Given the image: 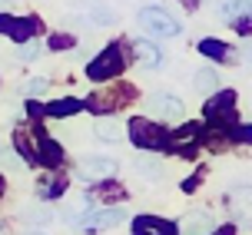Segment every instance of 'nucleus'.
I'll use <instances>...</instances> for the list:
<instances>
[{
    "label": "nucleus",
    "mask_w": 252,
    "mask_h": 235,
    "mask_svg": "<svg viewBox=\"0 0 252 235\" xmlns=\"http://www.w3.org/2000/svg\"><path fill=\"white\" fill-rule=\"evenodd\" d=\"M139 27L153 33V37H176L179 33V20L173 13H166L163 7H146L139 10Z\"/></svg>",
    "instance_id": "f257e3e1"
},
{
    "label": "nucleus",
    "mask_w": 252,
    "mask_h": 235,
    "mask_svg": "<svg viewBox=\"0 0 252 235\" xmlns=\"http://www.w3.org/2000/svg\"><path fill=\"white\" fill-rule=\"evenodd\" d=\"M129 139L143 149H166L169 133H166L163 126H156L153 119H133L129 123Z\"/></svg>",
    "instance_id": "f03ea898"
},
{
    "label": "nucleus",
    "mask_w": 252,
    "mask_h": 235,
    "mask_svg": "<svg viewBox=\"0 0 252 235\" xmlns=\"http://www.w3.org/2000/svg\"><path fill=\"white\" fill-rule=\"evenodd\" d=\"M87 73H90V80H96V83L113 80L116 73H123V53H120V47H116V43H110V47H106L100 57L87 66Z\"/></svg>",
    "instance_id": "7ed1b4c3"
},
{
    "label": "nucleus",
    "mask_w": 252,
    "mask_h": 235,
    "mask_svg": "<svg viewBox=\"0 0 252 235\" xmlns=\"http://www.w3.org/2000/svg\"><path fill=\"white\" fill-rule=\"evenodd\" d=\"M206 119L219 129H232L236 126V93H219V96L209 99V106H206Z\"/></svg>",
    "instance_id": "20e7f679"
},
{
    "label": "nucleus",
    "mask_w": 252,
    "mask_h": 235,
    "mask_svg": "<svg viewBox=\"0 0 252 235\" xmlns=\"http://www.w3.org/2000/svg\"><path fill=\"white\" fill-rule=\"evenodd\" d=\"M150 113L156 119H166V123H176L186 116V106H183V99L173 96V93H156L150 96Z\"/></svg>",
    "instance_id": "39448f33"
},
{
    "label": "nucleus",
    "mask_w": 252,
    "mask_h": 235,
    "mask_svg": "<svg viewBox=\"0 0 252 235\" xmlns=\"http://www.w3.org/2000/svg\"><path fill=\"white\" fill-rule=\"evenodd\" d=\"M219 17L236 24L239 33H246V24L252 27V0H222L219 3Z\"/></svg>",
    "instance_id": "423d86ee"
},
{
    "label": "nucleus",
    "mask_w": 252,
    "mask_h": 235,
    "mask_svg": "<svg viewBox=\"0 0 252 235\" xmlns=\"http://www.w3.org/2000/svg\"><path fill=\"white\" fill-rule=\"evenodd\" d=\"M123 219H126L123 209H96V212H90V215H76L73 225H80V229H113Z\"/></svg>",
    "instance_id": "0eeeda50"
},
{
    "label": "nucleus",
    "mask_w": 252,
    "mask_h": 235,
    "mask_svg": "<svg viewBox=\"0 0 252 235\" xmlns=\"http://www.w3.org/2000/svg\"><path fill=\"white\" fill-rule=\"evenodd\" d=\"M229 212L239 225H252V186H236L229 196Z\"/></svg>",
    "instance_id": "6e6552de"
},
{
    "label": "nucleus",
    "mask_w": 252,
    "mask_h": 235,
    "mask_svg": "<svg viewBox=\"0 0 252 235\" xmlns=\"http://www.w3.org/2000/svg\"><path fill=\"white\" fill-rule=\"evenodd\" d=\"M113 173H116V162L106 159V156H87L76 166L80 179H106V176H113Z\"/></svg>",
    "instance_id": "1a4fd4ad"
},
{
    "label": "nucleus",
    "mask_w": 252,
    "mask_h": 235,
    "mask_svg": "<svg viewBox=\"0 0 252 235\" xmlns=\"http://www.w3.org/2000/svg\"><path fill=\"white\" fill-rule=\"evenodd\" d=\"M133 235H179L173 222H166L159 215H136L133 219Z\"/></svg>",
    "instance_id": "9d476101"
},
{
    "label": "nucleus",
    "mask_w": 252,
    "mask_h": 235,
    "mask_svg": "<svg viewBox=\"0 0 252 235\" xmlns=\"http://www.w3.org/2000/svg\"><path fill=\"white\" fill-rule=\"evenodd\" d=\"M133 57H136V63L146 66V70H156V66L163 63V53H159V47H156L153 40H133Z\"/></svg>",
    "instance_id": "9b49d317"
},
{
    "label": "nucleus",
    "mask_w": 252,
    "mask_h": 235,
    "mask_svg": "<svg viewBox=\"0 0 252 235\" xmlns=\"http://www.w3.org/2000/svg\"><path fill=\"white\" fill-rule=\"evenodd\" d=\"M213 229H216V222L206 212H189L186 222H183V235H209Z\"/></svg>",
    "instance_id": "f8f14e48"
},
{
    "label": "nucleus",
    "mask_w": 252,
    "mask_h": 235,
    "mask_svg": "<svg viewBox=\"0 0 252 235\" xmlns=\"http://www.w3.org/2000/svg\"><path fill=\"white\" fill-rule=\"evenodd\" d=\"M199 136H202V126L189 123V126H183L179 133H173L166 146H169V149H176V152H183V149H189V146H192V143H199Z\"/></svg>",
    "instance_id": "ddd939ff"
},
{
    "label": "nucleus",
    "mask_w": 252,
    "mask_h": 235,
    "mask_svg": "<svg viewBox=\"0 0 252 235\" xmlns=\"http://www.w3.org/2000/svg\"><path fill=\"white\" fill-rule=\"evenodd\" d=\"M93 129H96V136H100L103 143H120V139H123V123L113 119V116H100Z\"/></svg>",
    "instance_id": "4468645a"
},
{
    "label": "nucleus",
    "mask_w": 252,
    "mask_h": 235,
    "mask_svg": "<svg viewBox=\"0 0 252 235\" xmlns=\"http://www.w3.org/2000/svg\"><path fill=\"white\" fill-rule=\"evenodd\" d=\"M83 110V103H80V99H57V103H50V106H47V116H73V113H80Z\"/></svg>",
    "instance_id": "2eb2a0df"
},
{
    "label": "nucleus",
    "mask_w": 252,
    "mask_h": 235,
    "mask_svg": "<svg viewBox=\"0 0 252 235\" xmlns=\"http://www.w3.org/2000/svg\"><path fill=\"white\" fill-rule=\"evenodd\" d=\"M192 87L199 89V93H216V87H219V76H216L213 70H196V76H192Z\"/></svg>",
    "instance_id": "dca6fc26"
},
{
    "label": "nucleus",
    "mask_w": 252,
    "mask_h": 235,
    "mask_svg": "<svg viewBox=\"0 0 252 235\" xmlns=\"http://www.w3.org/2000/svg\"><path fill=\"white\" fill-rule=\"evenodd\" d=\"M60 192H63V179H60V176L40 179V186H37V196H40V199H57Z\"/></svg>",
    "instance_id": "f3484780"
},
{
    "label": "nucleus",
    "mask_w": 252,
    "mask_h": 235,
    "mask_svg": "<svg viewBox=\"0 0 252 235\" xmlns=\"http://www.w3.org/2000/svg\"><path fill=\"white\" fill-rule=\"evenodd\" d=\"M199 53L213 57V60H229V53H232V50H229L226 43H219V40H202V43H199Z\"/></svg>",
    "instance_id": "a211bd4d"
},
{
    "label": "nucleus",
    "mask_w": 252,
    "mask_h": 235,
    "mask_svg": "<svg viewBox=\"0 0 252 235\" xmlns=\"http://www.w3.org/2000/svg\"><path fill=\"white\" fill-rule=\"evenodd\" d=\"M136 173H139V176H146V179H159V176H163V166H159L156 159H139Z\"/></svg>",
    "instance_id": "6ab92c4d"
},
{
    "label": "nucleus",
    "mask_w": 252,
    "mask_h": 235,
    "mask_svg": "<svg viewBox=\"0 0 252 235\" xmlns=\"http://www.w3.org/2000/svg\"><path fill=\"white\" fill-rule=\"evenodd\" d=\"M24 219L30 225H47V222H50V209H37V206H30V209L24 212Z\"/></svg>",
    "instance_id": "aec40b11"
},
{
    "label": "nucleus",
    "mask_w": 252,
    "mask_h": 235,
    "mask_svg": "<svg viewBox=\"0 0 252 235\" xmlns=\"http://www.w3.org/2000/svg\"><path fill=\"white\" fill-rule=\"evenodd\" d=\"M0 162H3L7 169H24V159H20L17 152H10V149H7V146L0 149Z\"/></svg>",
    "instance_id": "412c9836"
},
{
    "label": "nucleus",
    "mask_w": 252,
    "mask_h": 235,
    "mask_svg": "<svg viewBox=\"0 0 252 235\" xmlns=\"http://www.w3.org/2000/svg\"><path fill=\"white\" fill-rule=\"evenodd\" d=\"M24 93L27 96H43V93H47V80H27V87H24Z\"/></svg>",
    "instance_id": "4be33fe9"
},
{
    "label": "nucleus",
    "mask_w": 252,
    "mask_h": 235,
    "mask_svg": "<svg viewBox=\"0 0 252 235\" xmlns=\"http://www.w3.org/2000/svg\"><path fill=\"white\" fill-rule=\"evenodd\" d=\"M229 133H232L236 139H242V143H252V126H232Z\"/></svg>",
    "instance_id": "5701e85b"
},
{
    "label": "nucleus",
    "mask_w": 252,
    "mask_h": 235,
    "mask_svg": "<svg viewBox=\"0 0 252 235\" xmlns=\"http://www.w3.org/2000/svg\"><path fill=\"white\" fill-rule=\"evenodd\" d=\"M40 53V43H27V47H20V60H37Z\"/></svg>",
    "instance_id": "b1692460"
},
{
    "label": "nucleus",
    "mask_w": 252,
    "mask_h": 235,
    "mask_svg": "<svg viewBox=\"0 0 252 235\" xmlns=\"http://www.w3.org/2000/svg\"><path fill=\"white\" fill-rule=\"evenodd\" d=\"M93 17H96L100 24H110V20H116L113 10H106V7H96V10H93Z\"/></svg>",
    "instance_id": "393cba45"
},
{
    "label": "nucleus",
    "mask_w": 252,
    "mask_h": 235,
    "mask_svg": "<svg viewBox=\"0 0 252 235\" xmlns=\"http://www.w3.org/2000/svg\"><path fill=\"white\" fill-rule=\"evenodd\" d=\"M213 235H232V229H229V225L226 229H213Z\"/></svg>",
    "instance_id": "a878e982"
},
{
    "label": "nucleus",
    "mask_w": 252,
    "mask_h": 235,
    "mask_svg": "<svg viewBox=\"0 0 252 235\" xmlns=\"http://www.w3.org/2000/svg\"><path fill=\"white\" fill-rule=\"evenodd\" d=\"M3 10H10V0H0V13Z\"/></svg>",
    "instance_id": "bb28decb"
},
{
    "label": "nucleus",
    "mask_w": 252,
    "mask_h": 235,
    "mask_svg": "<svg viewBox=\"0 0 252 235\" xmlns=\"http://www.w3.org/2000/svg\"><path fill=\"white\" fill-rule=\"evenodd\" d=\"M246 60L252 63V43H249V47H246Z\"/></svg>",
    "instance_id": "cd10ccee"
},
{
    "label": "nucleus",
    "mask_w": 252,
    "mask_h": 235,
    "mask_svg": "<svg viewBox=\"0 0 252 235\" xmlns=\"http://www.w3.org/2000/svg\"><path fill=\"white\" fill-rule=\"evenodd\" d=\"M0 196H3V179H0Z\"/></svg>",
    "instance_id": "c85d7f7f"
},
{
    "label": "nucleus",
    "mask_w": 252,
    "mask_h": 235,
    "mask_svg": "<svg viewBox=\"0 0 252 235\" xmlns=\"http://www.w3.org/2000/svg\"><path fill=\"white\" fill-rule=\"evenodd\" d=\"M30 235H40V232H30Z\"/></svg>",
    "instance_id": "c756f323"
}]
</instances>
